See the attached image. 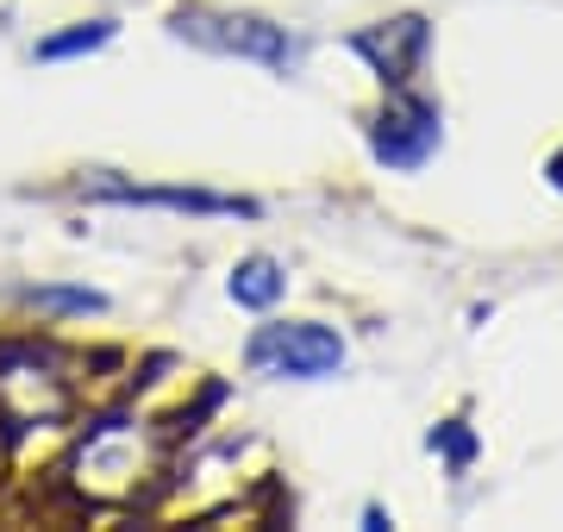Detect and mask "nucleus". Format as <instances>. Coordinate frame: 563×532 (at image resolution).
<instances>
[{
    "label": "nucleus",
    "mask_w": 563,
    "mask_h": 532,
    "mask_svg": "<svg viewBox=\"0 0 563 532\" xmlns=\"http://www.w3.org/2000/svg\"><path fill=\"white\" fill-rule=\"evenodd\" d=\"M244 364L263 369V376L320 383V376H339V369H344V339L332 326H320V320H276V326L251 332Z\"/></svg>",
    "instance_id": "1"
},
{
    "label": "nucleus",
    "mask_w": 563,
    "mask_h": 532,
    "mask_svg": "<svg viewBox=\"0 0 563 532\" xmlns=\"http://www.w3.org/2000/svg\"><path fill=\"white\" fill-rule=\"evenodd\" d=\"M169 32L201 51H220V57H251V63H269V69H295L301 63V44L288 38L282 25L269 20H225V13H176Z\"/></svg>",
    "instance_id": "2"
},
{
    "label": "nucleus",
    "mask_w": 563,
    "mask_h": 532,
    "mask_svg": "<svg viewBox=\"0 0 563 532\" xmlns=\"http://www.w3.org/2000/svg\"><path fill=\"white\" fill-rule=\"evenodd\" d=\"M444 125H439V107L420 101V95H407V88H388V107L376 113L369 125V151H376V164L388 169H420L432 151H439Z\"/></svg>",
    "instance_id": "3"
},
{
    "label": "nucleus",
    "mask_w": 563,
    "mask_h": 532,
    "mask_svg": "<svg viewBox=\"0 0 563 532\" xmlns=\"http://www.w3.org/2000/svg\"><path fill=\"white\" fill-rule=\"evenodd\" d=\"M426 44H432V32H426L420 13H401V20H383V25H363L357 38H351V51H357L376 76H383L388 88H407L413 82V69H420Z\"/></svg>",
    "instance_id": "4"
},
{
    "label": "nucleus",
    "mask_w": 563,
    "mask_h": 532,
    "mask_svg": "<svg viewBox=\"0 0 563 532\" xmlns=\"http://www.w3.org/2000/svg\"><path fill=\"white\" fill-rule=\"evenodd\" d=\"M95 201H120V207H169V213H239L257 220V201L239 195H207V188H132V182H95Z\"/></svg>",
    "instance_id": "5"
},
{
    "label": "nucleus",
    "mask_w": 563,
    "mask_h": 532,
    "mask_svg": "<svg viewBox=\"0 0 563 532\" xmlns=\"http://www.w3.org/2000/svg\"><path fill=\"white\" fill-rule=\"evenodd\" d=\"M232 301L239 308H276V295H282V264L276 257H244L239 269H232Z\"/></svg>",
    "instance_id": "6"
},
{
    "label": "nucleus",
    "mask_w": 563,
    "mask_h": 532,
    "mask_svg": "<svg viewBox=\"0 0 563 532\" xmlns=\"http://www.w3.org/2000/svg\"><path fill=\"white\" fill-rule=\"evenodd\" d=\"M107 38H113V20H81V25H69V32H57V38H44V44H38V57H44V63L88 57V51H101Z\"/></svg>",
    "instance_id": "7"
},
{
    "label": "nucleus",
    "mask_w": 563,
    "mask_h": 532,
    "mask_svg": "<svg viewBox=\"0 0 563 532\" xmlns=\"http://www.w3.org/2000/svg\"><path fill=\"white\" fill-rule=\"evenodd\" d=\"M32 313H107V295L95 288H25Z\"/></svg>",
    "instance_id": "8"
},
{
    "label": "nucleus",
    "mask_w": 563,
    "mask_h": 532,
    "mask_svg": "<svg viewBox=\"0 0 563 532\" xmlns=\"http://www.w3.org/2000/svg\"><path fill=\"white\" fill-rule=\"evenodd\" d=\"M432 451H444V457H451V464H470V457H476V439H470V432H463V420H444L439 432H432Z\"/></svg>",
    "instance_id": "9"
},
{
    "label": "nucleus",
    "mask_w": 563,
    "mask_h": 532,
    "mask_svg": "<svg viewBox=\"0 0 563 532\" xmlns=\"http://www.w3.org/2000/svg\"><path fill=\"white\" fill-rule=\"evenodd\" d=\"M544 176H551V188H558V195H563V151H558V157H551V164H544Z\"/></svg>",
    "instance_id": "10"
}]
</instances>
